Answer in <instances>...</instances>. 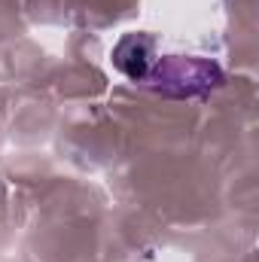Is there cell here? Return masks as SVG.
Masks as SVG:
<instances>
[{"label":"cell","instance_id":"obj_1","mask_svg":"<svg viewBox=\"0 0 259 262\" xmlns=\"http://www.w3.org/2000/svg\"><path fill=\"white\" fill-rule=\"evenodd\" d=\"M122 46L131 49V55L122 52V49H116V52H113L116 67H119L125 76H131V79L143 76V73H146V64H149V43H146V40H137V37H125Z\"/></svg>","mask_w":259,"mask_h":262}]
</instances>
